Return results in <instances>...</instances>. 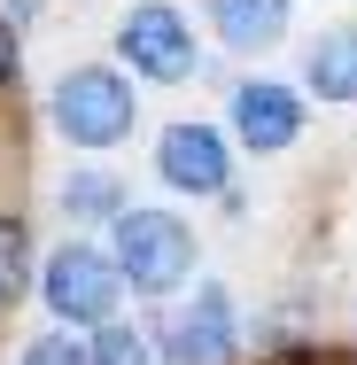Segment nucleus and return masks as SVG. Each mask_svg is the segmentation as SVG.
Here are the masks:
<instances>
[{"instance_id": "obj_1", "label": "nucleus", "mask_w": 357, "mask_h": 365, "mask_svg": "<svg viewBox=\"0 0 357 365\" xmlns=\"http://www.w3.org/2000/svg\"><path fill=\"white\" fill-rule=\"evenodd\" d=\"M109 257L140 295H171L179 280H195V233L171 210H117L109 218Z\"/></svg>"}, {"instance_id": "obj_2", "label": "nucleus", "mask_w": 357, "mask_h": 365, "mask_svg": "<svg viewBox=\"0 0 357 365\" xmlns=\"http://www.w3.org/2000/svg\"><path fill=\"white\" fill-rule=\"evenodd\" d=\"M133 117H140V93H133V78L101 71V63H86L55 86V125H63V140L78 148H117L133 133Z\"/></svg>"}, {"instance_id": "obj_3", "label": "nucleus", "mask_w": 357, "mask_h": 365, "mask_svg": "<svg viewBox=\"0 0 357 365\" xmlns=\"http://www.w3.org/2000/svg\"><path fill=\"white\" fill-rule=\"evenodd\" d=\"M47 311L63 319V327H109V311H117V295H125V272H117V257L109 249H93V241H63L55 257H47Z\"/></svg>"}, {"instance_id": "obj_4", "label": "nucleus", "mask_w": 357, "mask_h": 365, "mask_svg": "<svg viewBox=\"0 0 357 365\" xmlns=\"http://www.w3.org/2000/svg\"><path fill=\"white\" fill-rule=\"evenodd\" d=\"M117 47L140 78H187V63H195V31H187V16L171 0H140L117 24Z\"/></svg>"}, {"instance_id": "obj_5", "label": "nucleus", "mask_w": 357, "mask_h": 365, "mask_svg": "<svg viewBox=\"0 0 357 365\" xmlns=\"http://www.w3.org/2000/svg\"><path fill=\"white\" fill-rule=\"evenodd\" d=\"M233 133L257 148V155H280L303 133V101L287 86H272V78H249V86H233Z\"/></svg>"}, {"instance_id": "obj_6", "label": "nucleus", "mask_w": 357, "mask_h": 365, "mask_svg": "<svg viewBox=\"0 0 357 365\" xmlns=\"http://www.w3.org/2000/svg\"><path fill=\"white\" fill-rule=\"evenodd\" d=\"M155 171L187 195H225V140L210 125H171L163 148H155Z\"/></svg>"}, {"instance_id": "obj_7", "label": "nucleus", "mask_w": 357, "mask_h": 365, "mask_svg": "<svg viewBox=\"0 0 357 365\" xmlns=\"http://www.w3.org/2000/svg\"><path fill=\"white\" fill-rule=\"evenodd\" d=\"M171 365H217L233 350V311H225V288H195V311L171 319Z\"/></svg>"}, {"instance_id": "obj_8", "label": "nucleus", "mask_w": 357, "mask_h": 365, "mask_svg": "<svg viewBox=\"0 0 357 365\" xmlns=\"http://www.w3.org/2000/svg\"><path fill=\"white\" fill-rule=\"evenodd\" d=\"M210 31L225 47H280L287 39V0H210Z\"/></svg>"}, {"instance_id": "obj_9", "label": "nucleus", "mask_w": 357, "mask_h": 365, "mask_svg": "<svg viewBox=\"0 0 357 365\" xmlns=\"http://www.w3.org/2000/svg\"><path fill=\"white\" fill-rule=\"evenodd\" d=\"M311 93L319 101H357V31L342 24V31H326L319 47H311Z\"/></svg>"}, {"instance_id": "obj_10", "label": "nucleus", "mask_w": 357, "mask_h": 365, "mask_svg": "<svg viewBox=\"0 0 357 365\" xmlns=\"http://www.w3.org/2000/svg\"><path fill=\"white\" fill-rule=\"evenodd\" d=\"M86 365H148V334L140 327H93V342H86Z\"/></svg>"}, {"instance_id": "obj_11", "label": "nucleus", "mask_w": 357, "mask_h": 365, "mask_svg": "<svg viewBox=\"0 0 357 365\" xmlns=\"http://www.w3.org/2000/svg\"><path fill=\"white\" fill-rule=\"evenodd\" d=\"M24 280H31V241H24L16 218H0V311L24 295Z\"/></svg>"}, {"instance_id": "obj_12", "label": "nucleus", "mask_w": 357, "mask_h": 365, "mask_svg": "<svg viewBox=\"0 0 357 365\" xmlns=\"http://www.w3.org/2000/svg\"><path fill=\"white\" fill-rule=\"evenodd\" d=\"M63 202H71V218H117V210H125V202H117V187H109L101 171L71 179V195H63Z\"/></svg>"}, {"instance_id": "obj_13", "label": "nucleus", "mask_w": 357, "mask_h": 365, "mask_svg": "<svg viewBox=\"0 0 357 365\" xmlns=\"http://www.w3.org/2000/svg\"><path fill=\"white\" fill-rule=\"evenodd\" d=\"M24 365H86V342H71V334H39V342L24 350Z\"/></svg>"}, {"instance_id": "obj_14", "label": "nucleus", "mask_w": 357, "mask_h": 365, "mask_svg": "<svg viewBox=\"0 0 357 365\" xmlns=\"http://www.w3.org/2000/svg\"><path fill=\"white\" fill-rule=\"evenodd\" d=\"M0 78H16V24L0 16Z\"/></svg>"}]
</instances>
